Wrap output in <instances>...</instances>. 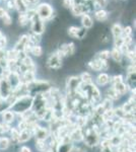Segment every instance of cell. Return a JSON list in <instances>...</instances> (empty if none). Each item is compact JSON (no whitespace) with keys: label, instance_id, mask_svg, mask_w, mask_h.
<instances>
[{"label":"cell","instance_id":"obj_1","mask_svg":"<svg viewBox=\"0 0 136 152\" xmlns=\"http://www.w3.org/2000/svg\"><path fill=\"white\" fill-rule=\"evenodd\" d=\"M33 100L34 96L32 95H26V96L18 97L15 102L10 107L11 112H13L14 114L21 115L24 113L29 111L32 109V105H33Z\"/></svg>","mask_w":136,"mask_h":152},{"label":"cell","instance_id":"obj_2","mask_svg":"<svg viewBox=\"0 0 136 152\" xmlns=\"http://www.w3.org/2000/svg\"><path fill=\"white\" fill-rule=\"evenodd\" d=\"M83 141H85V145L88 147L96 146L100 143V135L98 131L93 128H87L86 129L85 134H83Z\"/></svg>","mask_w":136,"mask_h":152},{"label":"cell","instance_id":"obj_3","mask_svg":"<svg viewBox=\"0 0 136 152\" xmlns=\"http://www.w3.org/2000/svg\"><path fill=\"white\" fill-rule=\"evenodd\" d=\"M36 12H37V15H38L43 21H45V20L50 19L52 16H53L54 10L49 3H41L37 7Z\"/></svg>","mask_w":136,"mask_h":152},{"label":"cell","instance_id":"obj_4","mask_svg":"<svg viewBox=\"0 0 136 152\" xmlns=\"http://www.w3.org/2000/svg\"><path fill=\"white\" fill-rule=\"evenodd\" d=\"M32 23V31L35 35H42L45 31V24L44 21L39 18L38 15H36L35 18L31 20Z\"/></svg>","mask_w":136,"mask_h":152},{"label":"cell","instance_id":"obj_5","mask_svg":"<svg viewBox=\"0 0 136 152\" xmlns=\"http://www.w3.org/2000/svg\"><path fill=\"white\" fill-rule=\"evenodd\" d=\"M47 66L51 69H59L62 66V59L57 55V53H53L47 60Z\"/></svg>","mask_w":136,"mask_h":152},{"label":"cell","instance_id":"obj_6","mask_svg":"<svg viewBox=\"0 0 136 152\" xmlns=\"http://www.w3.org/2000/svg\"><path fill=\"white\" fill-rule=\"evenodd\" d=\"M69 139L71 142H79L83 139V132L81 128H75L69 133Z\"/></svg>","mask_w":136,"mask_h":152},{"label":"cell","instance_id":"obj_7","mask_svg":"<svg viewBox=\"0 0 136 152\" xmlns=\"http://www.w3.org/2000/svg\"><path fill=\"white\" fill-rule=\"evenodd\" d=\"M29 35H23L19 38V40L17 41V43L15 44V47L14 50H16L17 52H24V49L26 47V45L29 43Z\"/></svg>","mask_w":136,"mask_h":152},{"label":"cell","instance_id":"obj_8","mask_svg":"<svg viewBox=\"0 0 136 152\" xmlns=\"http://www.w3.org/2000/svg\"><path fill=\"white\" fill-rule=\"evenodd\" d=\"M61 52L63 53L64 57L65 56H71L74 54V51H75V46H74L73 43H69V44H64V45L61 46V48L59 49Z\"/></svg>","mask_w":136,"mask_h":152},{"label":"cell","instance_id":"obj_9","mask_svg":"<svg viewBox=\"0 0 136 152\" xmlns=\"http://www.w3.org/2000/svg\"><path fill=\"white\" fill-rule=\"evenodd\" d=\"M72 142H61V143H58L56 148V152H72Z\"/></svg>","mask_w":136,"mask_h":152},{"label":"cell","instance_id":"obj_10","mask_svg":"<svg viewBox=\"0 0 136 152\" xmlns=\"http://www.w3.org/2000/svg\"><path fill=\"white\" fill-rule=\"evenodd\" d=\"M14 2V7L18 10L19 14H24V13H26L28 11V5L26 4V2L24 0H13Z\"/></svg>","mask_w":136,"mask_h":152},{"label":"cell","instance_id":"obj_11","mask_svg":"<svg viewBox=\"0 0 136 152\" xmlns=\"http://www.w3.org/2000/svg\"><path fill=\"white\" fill-rule=\"evenodd\" d=\"M33 135V132H32L31 129H26L24 130V131L19 132V138H18V143H24L28 140H29Z\"/></svg>","mask_w":136,"mask_h":152},{"label":"cell","instance_id":"obj_12","mask_svg":"<svg viewBox=\"0 0 136 152\" xmlns=\"http://www.w3.org/2000/svg\"><path fill=\"white\" fill-rule=\"evenodd\" d=\"M71 11L75 16H80L82 14H86L87 13V9L85 5H73L71 7Z\"/></svg>","mask_w":136,"mask_h":152},{"label":"cell","instance_id":"obj_13","mask_svg":"<svg viewBox=\"0 0 136 152\" xmlns=\"http://www.w3.org/2000/svg\"><path fill=\"white\" fill-rule=\"evenodd\" d=\"M81 23H82L83 28L87 29V28H90L91 26H93V18H91L87 13H86V14H82V15H81Z\"/></svg>","mask_w":136,"mask_h":152},{"label":"cell","instance_id":"obj_14","mask_svg":"<svg viewBox=\"0 0 136 152\" xmlns=\"http://www.w3.org/2000/svg\"><path fill=\"white\" fill-rule=\"evenodd\" d=\"M14 118H15V114L11 111H5L2 113V119H3V123L10 125L12 122L14 121Z\"/></svg>","mask_w":136,"mask_h":152},{"label":"cell","instance_id":"obj_15","mask_svg":"<svg viewBox=\"0 0 136 152\" xmlns=\"http://www.w3.org/2000/svg\"><path fill=\"white\" fill-rule=\"evenodd\" d=\"M96 83L101 86H105L106 84H108L110 82V76H109L107 73H101V74L98 75L96 77Z\"/></svg>","mask_w":136,"mask_h":152},{"label":"cell","instance_id":"obj_16","mask_svg":"<svg viewBox=\"0 0 136 152\" xmlns=\"http://www.w3.org/2000/svg\"><path fill=\"white\" fill-rule=\"evenodd\" d=\"M113 87H114V89H115L120 95L125 94L126 92H127L128 88H129L127 86V84H125L124 82H120V83H117V84H114Z\"/></svg>","mask_w":136,"mask_h":152},{"label":"cell","instance_id":"obj_17","mask_svg":"<svg viewBox=\"0 0 136 152\" xmlns=\"http://www.w3.org/2000/svg\"><path fill=\"white\" fill-rule=\"evenodd\" d=\"M95 18L99 21H105L108 18V12L105 9H99L95 12Z\"/></svg>","mask_w":136,"mask_h":152},{"label":"cell","instance_id":"obj_18","mask_svg":"<svg viewBox=\"0 0 136 152\" xmlns=\"http://www.w3.org/2000/svg\"><path fill=\"white\" fill-rule=\"evenodd\" d=\"M122 31H123V28L121 26V24H119V23L114 24L112 26V34H113L114 39L122 37Z\"/></svg>","mask_w":136,"mask_h":152},{"label":"cell","instance_id":"obj_19","mask_svg":"<svg viewBox=\"0 0 136 152\" xmlns=\"http://www.w3.org/2000/svg\"><path fill=\"white\" fill-rule=\"evenodd\" d=\"M87 66L93 71H101L102 70V67H101V61H100V59H98V58L95 59V60H93V61H90Z\"/></svg>","mask_w":136,"mask_h":152},{"label":"cell","instance_id":"obj_20","mask_svg":"<svg viewBox=\"0 0 136 152\" xmlns=\"http://www.w3.org/2000/svg\"><path fill=\"white\" fill-rule=\"evenodd\" d=\"M110 53H111V57L114 59V61H116V62H120V61L122 60L123 55L118 48H114L112 50V52H110Z\"/></svg>","mask_w":136,"mask_h":152},{"label":"cell","instance_id":"obj_21","mask_svg":"<svg viewBox=\"0 0 136 152\" xmlns=\"http://www.w3.org/2000/svg\"><path fill=\"white\" fill-rule=\"evenodd\" d=\"M36 148L38 149L39 151L42 152H47L48 150H50L49 148V145L46 143V141H36Z\"/></svg>","mask_w":136,"mask_h":152},{"label":"cell","instance_id":"obj_22","mask_svg":"<svg viewBox=\"0 0 136 152\" xmlns=\"http://www.w3.org/2000/svg\"><path fill=\"white\" fill-rule=\"evenodd\" d=\"M79 79L81 80V82L85 83V84H90L93 82V77L88 72H83L81 73L79 76Z\"/></svg>","mask_w":136,"mask_h":152},{"label":"cell","instance_id":"obj_23","mask_svg":"<svg viewBox=\"0 0 136 152\" xmlns=\"http://www.w3.org/2000/svg\"><path fill=\"white\" fill-rule=\"evenodd\" d=\"M107 95H108V99H110L111 100H114V99H119L121 95L114 89V87H111L109 88L107 90Z\"/></svg>","mask_w":136,"mask_h":152},{"label":"cell","instance_id":"obj_24","mask_svg":"<svg viewBox=\"0 0 136 152\" xmlns=\"http://www.w3.org/2000/svg\"><path fill=\"white\" fill-rule=\"evenodd\" d=\"M10 145L9 139L6 137H0V150H5Z\"/></svg>","mask_w":136,"mask_h":152},{"label":"cell","instance_id":"obj_25","mask_svg":"<svg viewBox=\"0 0 136 152\" xmlns=\"http://www.w3.org/2000/svg\"><path fill=\"white\" fill-rule=\"evenodd\" d=\"M31 53L33 54L34 56H36V57H40V56L43 54V49L40 45H36V46H33V48H32V51Z\"/></svg>","mask_w":136,"mask_h":152},{"label":"cell","instance_id":"obj_26","mask_svg":"<svg viewBox=\"0 0 136 152\" xmlns=\"http://www.w3.org/2000/svg\"><path fill=\"white\" fill-rule=\"evenodd\" d=\"M111 57V53L109 50H104L102 52H100L98 54V59L100 60H106L108 61V59Z\"/></svg>","mask_w":136,"mask_h":152},{"label":"cell","instance_id":"obj_27","mask_svg":"<svg viewBox=\"0 0 136 152\" xmlns=\"http://www.w3.org/2000/svg\"><path fill=\"white\" fill-rule=\"evenodd\" d=\"M78 31H79V28H78V26H70V28H68V35L70 36L71 38L76 39V37H77Z\"/></svg>","mask_w":136,"mask_h":152},{"label":"cell","instance_id":"obj_28","mask_svg":"<svg viewBox=\"0 0 136 152\" xmlns=\"http://www.w3.org/2000/svg\"><path fill=\"white\" fill-rule=\"evenodd\" d=\"M10 135H11V139L15 142H18V138H19V130L16 128H11L10 130Z\"/></svg>","mask_w":136,"mask_h":152},{"label":"cell","instance_id":"obj_29","mask_svg":"<svg viewBox=\"0 0 136 152\" xmlns=\"http://www.w3.org/2000/svg\"><path fill=\"white\" fill-rule=\"evenodd\" d=\"M18 23H19V24H21V26H26V24L29 23V18H28V16H26V13L19 14V16H18Z\"/></svg>","mask_w":136,"mask_h":152},{"label":"cell","instance_id":"obj_30","mask_svg":"<svg viewBox=\"0 0 136 152\" xmlns=\"http://www.w3.org/2000/svg\"><path fill=\"white\" fill-rule=\"evenodd\" d=\"M93 2H95V8H100V9L105 7L108 3L107 0H93Z\"/></svg>","mask_w":136,"mask_h":152},{"label":"cell","instance_id":"obj_31","mask_svg":"<svg viewBox=\"0 0 136 152\" xmlns=\"http://www.w3.org/2000/svg\"><path fill=\"white\" fill-rule=\"evenodd\" d=\"M110 82L113 83L114 84H117V83H120V82H123V76L122 75H115L113 76L112 78H110Z\"/></svg>","mask_w":136,"mask_h":152},{"label":"cell","instance_id":"obj_32","mask_svg":"<svg viewBox=\"0 0 136 152\" xmlns=\"http://www.w3.org/2000/svg\"><path fill=\"white\" fill-rule=\"evenodd\" d=\"M2 19H3V23L6 24V26H9V24H11V23H12L11 16L9 15L6 11H5V13H4V15L2 16Z\"/></svg>","mask_w":136,"mask_h":152},{"label":"cell","instance_id":"obj_33","mask_svg":"<svg viewBox=\"0 0 136 152\" xmlns=\"http://www.w3.org/2000/svg\"><path fill=\"white\" fill-rule=\"evenodd\" d=\"M131 34H132V28H131V26H126V28H123V31H122V38L130 37Z\"/></svg>","mask_w":136,"mask_h":152},{"label":"cell","instance_id":"obj_34","mask_svg":"<svg viewBox=\"0 0 136 152\" xmlns=\"http://www.w3.org/2000/svg\"><path fill=\"white\" fill-rule=\"evenodd\" d=\"M26 16H28L29 20L31 21L32 19H33L35 16L37 15V12H36V9H28V11H26Z\"/></svg>","mask_w":136,"mask_h":152},{"label":"cell","instance_id":"obj_35","mask_svg":"<svg viewBox=\"0 0 136 152\" xmlns=\"http://www.w3.org/2000/svg\"><path fill=\"white\" fill-rule=\"evenodd\" d=\"M115 40V48H118L119 49L121 46L123 45V38L122 37H119V38H116V39H114Z\"/></svg>","mask_w":136,"mask_h":152},{"label":"cell","instance_id":"obj_36","mask_svg":"<svg viewBox=\"0 0 136 152\" xmlns=\"http://www.w3.org/2000/svg\"><path fill=\"white\" fill-rule=\"evenodd\" d=\"M126 56H127V58L130 59V61L132 62V64L135 62V51H129L127 54H126Z\"/></svg>","mask_w":136,"mask_h":152},{"label":"cell","instance_id":"obj_37","mask_svg":"<svg viewBox=\"0 0 136 152\" xmlns=\"http://www.w3.org/2000/svg\"><path fill=\"white\" fill-rule=\"evenodd\" d=\"M86 34V29L85 28H79V31H78L77 33V37H76V39H83V37L85 36Z\"/></svg>","mask_w":136,"mask_h":152},{"label":"cell","instance_id":"obj_38","mask_svg":"<svg viewBox=\"0 0 136 152\" xmlns=\"http://www.w3.org/2000/svg\"><path fill=\"white\" fill-rule=\"evenodd\" d=\"M101 61V67H102L103 71H107L109 69V63L106 60H100Z\"/></svg>","mask_w":136,"mask_h":152},{"label":"cell","instance_id":"obj_39","mask_svg":"<svg viewBox=\"0 0 136 152\" xmlns=\"http://www.w3.org/2000/svg\"><path fill=\"white\" fill-rule=\"evenodd\" d=\"M63 5L66 7V8H71L73 6V2L72 0H63Z\"/></svg>","mask_w":136,"mask_h":152},{"label":"cell","instance_id":"obj_40","mask_svg":"<svg viewBox=\"0 0 136 152\" xmlns=\"http://www.w3.org/2000/svg\"><path fill=\"white\" fill-rule=\"evenodd\" d=\"M127 71H128V74H130V73H135V64H131L130 66H128Z\"/></svg>","mask_w":136,"mask_h":152},{"label":"cell","instance_id":"obj_41","mask_svg":"<svg viewBox=\"0 0 136 152\" xmlns=\"http://www.w3.org/2000/svg\"><path fill=\"white\" fill-rule=\"evenodd\" d=\"M101 152H115L113 147H102L101 148Z\"/></svg>","mask_w":136,"mask_h":152},{"label":"cell","instance_id":"obj_42","mask_svg":"<svg viewBox=\"0 0 136 152\" xmlns=\"http://www.w3.org/2000/svg\"><path fill=\"white\" fill-rule=\"evenodd\" d=\"M85 0H72L73 5H83Z\"/></svg>","mask_w":136,"mask_h":152},{"label":"cell","instance_id":"obj_43","mask_svg":"<svg viewBox=\"0 0 136 152\" xmlns=\"http://www.w3.org/2000/svg\"><path fill=\"white\" fill-rule=\"evenodd\" d=\"M19 152H32V151H31V149H29L28 146H23L21 148V151H19Z\"/></svg>","mask_w":136,"mask_h":152},{"label":"cell","instance_id":"obj_44","mask_svg":"<svg viewBox=\"0 0 136 152\" xmlns=\"http://www.w3.org/2000/svg\"><path fill=\"white\" fill-rule=\"evenodd\" d=\"M7 6H8V8H9V9L14 8V2L12 1V0H9V1L7 2Z\"/></svg>","mask_w":136,"mask_h":152},{"label":"cell","instance_id":"obj_45","mask_svg":"<svg viewBox=\"0 0 136 152\" xmlns=\"http://www.w3.org/2000/svg\"><path fill=\"white\" fill-rule=\"evenodd\" d=\"M24 2H26V4L28 5V4H34V3H36L38 0H24Z\"/></svg>","mask_w":136,"mask_h":152},{"label":"cell","instance_id":"obj_46","mask_svg":"<svg viewBox=\"0 0 136 152\" xmlns=\"http://www.w3.org/2000/svg\"><path fill=\"white\" fill-rule=\"evenodd\" d=\"M4 13H5V10H4L3 8H1V7H0V18H2V16L4 15Z\"/></svg>","mask_w":136,"mask_h":152},{"label":"cell","instance_id":"obj_47","mask_svg":"<svg viewBox=\"0 0 136 152\" xmlns=\"http://www.w3.org/2000/svg\"><path fill=\"white\" fill-rule=\"evenodd\" d=\"M124 152H133V150L130 148V147H126V148L124 149Z\"/></svg>","mask_w":136,"mask_h":152},{"label":"cell","instance_id":"obj_48","mask_svg":"<svg viewBox=\"0 0 136 152\" xmlns=\"http://www.w3.org/2000/svg\"><path fill=\"white\" fill-rule=\"evenodd\" d=\"M2 37H3V35H2L1 31H0V40H1V39H2Z\"/></svg>","mask_w":136,"mask_h":152}]
</instances>
